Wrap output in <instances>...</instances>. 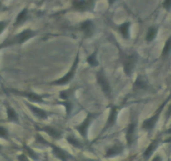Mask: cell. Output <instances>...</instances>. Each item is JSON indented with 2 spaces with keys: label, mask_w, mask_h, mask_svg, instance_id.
Returning a JSON list of instances; mask_svg holds the SVG:
<instances>
[{
  "label": "cell",
  "mask_w": 171,
  "mask_h": 161,
  "mask_svg": "<svg viewBox=\"0 0 171 161\" xmlns=\"http://www.w3.org/2000/svg\"><path fill=\"white\" fill-rule=\"evenodd\" d=\"M74 9L79 12L92 11L95 6V0H72Z\"/></svg>",
  "instance_id": "6da1fadb"
},
{
  "label": "cell",
  "mask_w": 171,
  "mask_h": 161,
  "mask_svg": "<svg viewBox=\"0 0 171 161\" xmlns=\"http://www.w3.org/2000/svg\"><path fill=\"white\" fill-rule=\"evenodd\" d=\"M78 62H79V56L77 55V58H76V60H75V61H74V63L73 65H72V66H71V70L67 72V74H66V76H64L63 77H61V79L56 80V81H55L54 82H52L51 84L53 85L67 84V83H68V82H70L72 78H73L74 76H75V72H76V70H77V66Z\"/></svg>",
  "instance_id": "7a4b0ae2"
},
{
  "label": "cell",
  "mask_w": 171,
  "mask_h": 161,
  "mask_svg": "<svg viewBox=\"0 0 171 161\" xmlns=\"http://www.w3.org/2000/svg\"><path fill=\"white\" fill-rule=\"evenodd\" d=\"M165 103L166 102L163 103V104H162V106L157 110V112L154 113V115H153L152 117H150L149 118L146 119V120L143 121V123L142 124V127L143 129L147 130V131H151V130L153 129V128H154V126H155V124L157 123V122H158V118L160 116L161 111L163 110V107L165 105Z\"/></svg>",
  "instance_id": "3957f363"
},
{
  "label": "cell",
  "mask_w": 171,
  "mask_h": 161,
  "mask_svg": "<svg viewBox=\"0 0 171 161\" xmlns=\"http://www.w3.org/2000/svg\"><path fill=\"white\" fill-rule=\"evenodd\" d=\"M97 80H98V84L100 85L102 90L104 93L108 98H110L111 97V87L110 85H109V82H108V79L106 78L105 75H104V72L103 71H99L97 73Z\"/></svg>",
  "instance_id": "277c9868"
},
{
  "label": "cell",
  "mask_w": 171,
  "mask_h": 161,
  "mask_svg": "<svg viewBox=\"0 0 171 161\" xmlns=\"http://www.w3.org/2000/svg\"><path fill=\"white\" fill-rule=\"evenodd\" d=\"M138 56L136 54H132L130 56H127L123 62V70L125 74L128 76H131L134 67L137 63Z\"/></svg>",
  "instance_id": "5b68a950"
},
{
  "label": "cell",
  "mask_w": 171,
  "mask_h": 161,
  "mask_svg": "<svg viewBox=\"0 0 171 161\" xmlns=\"http://www.w3.org/2000/svg\"><path fill=\"white\" fill-rule=\"evenodd\" d=\"M95 115L92 113H89L87 116V118H85V120L82 122V123L78 125L77 127V130L81 133L83 138H87V129L89 128L90 124L92 123V119L94 118Z\"/></svg>",
  "instance_id": "8992f818"
},
{
  "label": "cell",
  "mask_w": 171,
  "mask_h": 161,
  "mask_svg": "<svg viewBox=\"0 0 171 161\" xmlns=\"http://www.w3.org/2000/svg\"><path fill=\"white\" fill-rule=\"evenodd\" d=\"M81 29L86 37H91L95 32L94 23L92 20H86L81 24Z\"/></svg>",
  "instance_id": "52a82bcc"
},
{
  "label": "cell",
  "mask_w": 171,
  "mask_h": 161,
  "mask_svg": "<svg viewBox=\"0 0 171 161\" xmlns=\"http://www.w3.org/2000/svg\"><path fill=\"white\" fill-rule=\"evenodd\" d=\"M34 35H35V32L34 31H33L31 29H25L24 31H22L21 33H19L17 36H15L13 40H14V42L22 44V43L25 42L26 40H28Z\"/></svg>",
  "instance_id": "ba28073f"
},
{
  "label": "cell",
  "mask_w": 171,
  "mask_h": 161,
  "mask_svg": "<svg viewBox=\"0 0 171 161\" xmlns=\"http://www.w3.org/2000/svg\"><path fill=\"white\" fill-rule=\"evenodd\" d=\"M51 148H52V152L54 155L61 161H68L69 158H71V156L66 153V151L63 150L58 146H55V144H51Z\"/></svg>",
  "instance_id": "9c48e42d"
},
{
  "label": "cell",
  "mask_w": 171,
  "mask_h": 161,
  "mask_svg": "<svg viewBox=\"0 0 171 161\" xmlns=\"http://www.w3.org/2000/svg\"><path fill=\"white\" fill-rule=\"evenodd\" d=\"M117 117H118V109H117V108H113L111 109L110 114H109V117H108V122H107L105 127L103 128V132L105 130L108 129L109 128L113 127V125L115 124L117 120Z\"/></svg>",
  "instance_id": "30bf717a"
},
{
  "label": "cell",
  "mask_w": 171,
  "mask_h": 161,
  "mask_svg": "<svg viewBox=\"0 0 171 161\" xmlns=\"http://www.w3.org/2000/svg\"><path fill=\"white\" fill-rule=\"evenodd\" d=\"M123 146L122 145L121 143H116V144H114L113 147H111L107 150L106 157L110 158V157L118 155L123 152Z\"/></svg>",
  "instance_id": "8fae6325"
},
{
  "label": "cell",
  "mask_w": 171,
  "mask_h": 161,
  "mask_svg": "<svg viewBox=\"0 0 171 161\" xmlns=\"http://www.w3.org/2000/svg\"><path fill=\"white\" fill-rule=\"evenodd\" d=\"M135 130H136V123H133L129 124L128 127V128H127V133H126V139L128 145H131L132 143H133V142Z\"/></svg>",
  "instance_id": "7c38bea8"
},
{
  "label": "cell",
  "mask_w": 171,
  "mask_h": 161,
  "mask_svg": "<svg viewBox=\"0 0 171 161\" xmlns=\"http://www.w3.org/2000/svg\"><path fill=\"white\" fill-rule=\"evenodd\" d=\"M37 129L42 130L44 132L47 133L48 134L50 135V136H51L52 138H61V133L60 132L59 130H57L56 128H55L53 127L45 126V127L40 128H37Z\"/></svg>",
  "instance_id": "4fadbf2b"
},
{
  "label": "cell",
  "mask_w": 171,
  "mask_h": 161,
  "mask_svg": "<svg viewBox=\"0 0 171 161\" xmlns=\"http://www.w3.org/2000/svg\"><path fill=\"white\" fill-rule=\"evenodd\" d=\"M28 107H29V108L30 109V111H31L35 116L38 117V118H40L42 119L47 118V113L45 111H44L42 109L39 108H36V107H34V106L29 105V104H28Z\"/></svg>",
  "instance_id": "5bb4252c"
},
{
  "label": "cell",
  "mask_w": 171,
  "mask_h": 161,
  "mask_svg": "<svg viewBox=\"0 0 171 161\" xmlns=\"http://www.w3.org/2000/svg\"><path fill=\"white\" fill-rule=\"evenodd\" d=\"M158 146V140H154L153 142L150 143L148 147L146 148V150L144 151V153H143V156H144L145 158H148L150 156L153 154V153L154 152V150L157 148Z\"/></svg>",
  "instance_id": "9a60e30c"
},
{
  "label": "cell",
  "mask_w": 171,
  "mask_h": 161,
  "mask_svg": "<svg viewBox=\"0 0 171 161\" xmlns=\"http://www.w3.org/2000/svg\"><path fill=\"white\" fill-rule=\"evenodd\" d=\"M148 84L143 77H138L134 82V88L138 90H145L147 89Z\"/></svg>",
  "instance_id": "2e32d148"
},
{
  "label": "cell",
  "mask_w": 171,
  "mask_h": 161,
  "mask_svg": "<svg viewBox=\"0 0 171 161\" xmlns=\"http://www.w3.org/2000/svg\"><path fill=\"white\" fill-rule=\"evenodd\" d=\"M118 29L124 39H128L129 37V29H130V23L129 22H125L123 24H121Z\"/></svg>",
  "instance_id": "e0dca14e"
},
{
  "label": "cell",
  "mask_w": 171,
  "mask_h": 161,
  "mask_svg": "<svg viewBox=\"0 0 171 161\" xmlns=\"http://www.w3.org/2000/svg\"><path fill=\"white\" fill-rule=\"evenodd\" d=\"M27 14H28V9H27V8H24L20 13H18V16H17V18H16V25L21 24L22 23H24L27 19Z\"/></svg>",
  "instance_id": "ac0fdd59"
},
{
  "label": "cell",
  "mask_w": 171,
  "mask_h": 161,
  "mask_svg": "<svg viewBox=\"0 0 171 161\" xmlns=\"http://www.w3.org/2000/svg\"><path fill=\"white\" fill-rule=\"evenodd\" d=\"M157 31H158V29L155 27H151L148 29L147 34H146V40L148 42H150V41L154 40V38L156 37V34H157Z\"/></svg>",
  "instance_id": "d6986e66"
},
{
  "label": "cell",
  "mask_w": 171,
  "mask_h": 161,
  "mask_svg": "<svg viewBox=\"0 0 171 161\" xmlns=\"http://www.w3.org/2000/svg\"><path fill=\"white\" fill-rule=\"evenodd\" d=\"M87 63L89 64L90 66H92V67H96L99 65L98 60H97V51H95L92 55L88 56L87 58Z\"/></svg>",
  "instance_id": "ffe728a7"
},
{
  "label": "cell",
  "mask_w": 171,
  "mask_h": 161,
  "mask_svg": "<svg viewBox=\"0 0 171 161\" xmlns=\"http://www.w3.org/2000/svg\"><path fill=\"white\" fill-rule=\"evenodd\" d=\"M25 96L27 98H29V100L31 102H34V103H42V98L41 96H39L35 94V93H25Z\"/></svg>",
  "instance_id": "44dd1931"
},
{
  "label": "cell",
  "mask_w": 171,
  "mask_h": 161,
  "mask_svg": "<svg viewBox=\"0 0 171 161\" xmlns=\"http://www.w3.org/2000/svg\"><path fill=\"white\" fill-rule=\"evenodd\" d=\"M66 139H67V141H68V143L70 144H71V145L74 146V147H76V148H81L82 147V143L80 142V141H78L76 138L72 137V136H68V137L66 138Z\"/></svg>",
  "instance_id": "7402d4cb"
},
{
  "label": "cell",
  "mask_w": 171,
  "mask_h": 161,
  "mask_svg": "<svg viewBox=\"0 0 171 161\" xmlns=\"http://www.w3.org/2000/svg\"><path fill=\"white\" fill-rule=\"evenodd\" d=\"M171 50V37H169L168 40H166L165 45L163 47V50H162V56H168Z\"/></svg>",
  "instance_id": "603a6c76"
},
{
  "label": "cell",
  "mask_w": 171,
  "mask_h": 161,
  "mask_svg": "<svg viewBox=\"0 0 171 161\" xmlns=\"http://www.w3.org/2000/svg\"><path fill=\"white\" fill-rule=\"evenodd\" d=\"M7 114H8V118L10 121H18V115L13 108H7Z\"/></svg>",
  "instance_id": "cb8c5ba5"
},
{
  "label": "cell",
  "mask_w": 171,
  "mask_h": 161,
  "mask_svg": "<svg viewBox=\"0 0 171 161\" xmlns=\"http://www.w3.org/2000/svg\"><path fill=\"white\" fill-rule=\"evenodd\" d=\"M24 149L26 150L27 153L29 154V157L30 158H32V159H34V160H37L38 158H39V157H38V155L36 154V153L34 152V150H32L31 148H29V146H27V145H24Z\"/></svg>",
  "instance_id": "d4e9b609"
},
{
  "label": "cell",
  "mask_w": 171,
  "mask_h": 161,
  "mask_svg": "<svg viewBox=\"0 0 171 161\" xmlns=\"http://www.w3.org/2000/svg\"><path fill=\"white\" fill-rule=\"evenodd\" d=\"M62 104L66 107V113H67V115H69V114L71 113V110H72V103L68 102V101L65 100L63 103H62Z\"/></svg>",
  "instance_id": "484cf974"
},
{
  "label": "cell",
  "mask_w": 171,
  "mask_h": 161,
  "mask_svg": "<svg viewBox=\"0 0 171 161\" xmlns=\"http://www.w3.org/2000/svg\"><path fill=\"white\" fill-rule=\"evenodd\" d=\"M8 136V130L6 129L5 128L0 126V138H7Z\"/></svg>",
  "instance_id": "4316f807"
},
{
  "label": "cell",
  "mask_w": 171,
  "mask_h": 161,
  "mask_svg": "<svg viewBox=\"0 0 171 161\" xmlns=\"http://www.w3.org/2000/svg\"><path fill=\"white\" fill-rule=\"evenodd\" d=\"M70 91L71 90L63 91V92H61V94H60V98H61V99H63V100H66V99L69 98V96H70V93H69Z\"/></svg>",
  "instance_id": "83f0119b"
},
{
  "label": "cell",
  "mask_w": 171,
  "mask_h": 161,
  "mask_svg": "<svg viewBox=\"0 0 171 161\" xmlns=\"http://www.w3.org/2000/svg\"><path fill=\"white\" fill-rule=\"evenodd\" d=\"M163 7L166 10H170L171 8V0H164L163 3Z\"/></svg>",
  "instance_id": "f1b7e54d"
},
{
  "label": "cell",
  "mask_w": 171,
  "mask_h": 161,
  "mask_svg": "<svg viewBox=\"0 0 171 161\" xmlns=\"http://www.w3.org/2000/svg\"><path fill=\"white\" fill-rule=\"evenodd\" d=\"M36 140H37V142L40 143H43V144H45H45H46V145H48V144H49V143L46 142V140H45L43 137H41L40 134L36 135Z\"/></svg>",
  "instance_id": "f546056e"
},
{
  "label": "cell",
  "mask_w": 171,
  "mask_h": 161,
  "mask_svg": "<svg viewBox=\"0 0 171 161\" xmlns=\"http://www.w3.org/2000/svg\"><path fill=\"white\" fill-rule=\"evenodd\" d=\"M18 161H29V159H28V158L25 156V154H24V153H22V154H20V155H18Z\"/></svg>",
  "instance_id": "4dcf8cb0"
},
{
  "label": "cell",
  "mask_w": 171,
  "mask_h": 161,
  "mask_svg": "<svg viewBox=\"0 0 171 161\" xmlns=\"http://www.w3.org/2000/svg\"><path fill=\"white\" fill-rule=\"evenodd\" d=\"M5 26H6V24L4 23V22H0V34L3 32V30L4 29Z\"/></svg>",
  "instance_id": "1f68e13d"
},
{
  "label": "cell",
  "mask_w": 171,
  "mask_h": 161,
  "mask_svg": "<svg viewBox=\"0 0 171 161\" xmlns=\"http://www.w3.org/2000/svg\"><path fill=\"white\" fill-rule=\"evenodd\" d=\"M170 116H171V104H170V106L168 107V110H167V112H166V118L168 119Z\"/></svg>",
  "instance_id": "d6a6232c"
},
{
  "label": "cell",
  "mask_w": 171,
  "mask_h": 161,
  "mask_svg": "<svg viewBox=\"0 0 171 161\" xmlns=\"http://www.w3.org/2000/svg\"><path fill=\"white\" fill-rule=\"evenodd\" d=\"M152 161H162V158H161L160 156L157 155L153 158V159Z\"/></svg>",
  "instance_id": "836d02e7"
},
{
  "label": "cell",
  "mask_w": 171,
  "mask_h": 161,
  "mask_svg": "<svg viewBox=\"0 0 171 161\" xmlns=\"http://www.w3.org/2000/svg\"><path fill=\"white\" fill-rule=\"evenodd\" d=\"M108 3H109V5H113V3L116 2V0H108Z\"/></svg>",
  "instance_id": "e575fe53"
},
{
  "label": "cell",
  "mask_w": 171,
  "mask_h": 161,
  "mask_svg": "<svg viewBox=\"0 0 171 161\" xmlns=\"http://www.w3.org/2000/svg\"><path fill=\"white\" fill-rule=\"evenodd\" d=\"M166 133H169V134H171V128L170 129L167 130V131H166Z\"/></svg>",
  "instance_id": "d590c367"
},
{
  "label": "cell",
  "mask_w": 171,
  "mask_h": 161,
  "mask_svg": "<svg viewBox=\"0 0 171 161\" xmlns=\"http://www.w3.org/2000/svg\"><path fill=\"white\" fill-rule=\"evenodd\" d=\"M165 142H171V138H169V139L165 140Z\"/></svg>",
  "instance_id": "8d00e7d4"
},
{
  "label": "cell",
  "mask_w": 171,
  "mask_h": 161,
  "mask_svg": "<svg viewBox=\"0 0 171 161\" xmlns=\"http://www.w3.org/2000/svg\"><path fill=\"white\" fill-rule=\"evenodd\" d=\"M83 161H96V160H92V159H87V160H83Z\"/></svg>",
  "instance_id": "74e56055"
},
{
  "label": "cell",
  "mask_w": 171,
  "mask_h": 161,
  "mask_svg": "<svg viewBox=\"0 0 171 161\" xmlns=\"http://www.w3.org/2000/svg\"><path fill=\"white\" fill-rule=\"evenodd\" d=\"M0 5H1V3H0Z\"/></svg>",
  "instance_id": "f35d334b"
},
{
  "label": "cell",
  "mask_w": 171,
  "mask_h": 161,
  "mask_svg": "<svg viewBox=\"0 0 171 161\" xmlns=\"http://www.w3.org/2000/svg\"><path fill=\"white\" fill-rule=\"evenodd\" d=\"M0 148H1V146H0Z\"/></svg>",
  "instance_id": "ab89813d"
}]
</instances>
